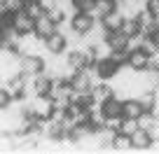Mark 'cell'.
<instances>
[{"label":"cell","mask_w":159,"mask_h":154,"mask_svg":"<svg viewBox=\"0 0 159 154\" xmlns=\"http://www.w3.org/2000/svg\"><path fill=\"white\" fill-rule=\"evenodd\" d=\"M148 152H159V138H152V143H150V149Z\"/></svg>","instance_id":"4dcf8cb0"},{"label":"cell","mask_w":159,"mask_h":154,"mask_svg":"<svg viewBox=\"0 0 159 154\" xmlns=\"http://www.w3.org/2000/svg\"><path fill=\"white\" fill-rule=\"evenodd\" d=\"M0 33H2V26H0Z\"/></svg>","instance_id":"e575fe53"},{"label":"cell","mask_w":159,"mask_h":154,"mask_svg":"<svg viewBox=\"0 0 159 154\" xmlns=\"http://www.w3.org/2000/svg\"><path fill=\"white\" fill-rule=\"evenodd\" d=\"M70 2H73V0H70Z\"/></svg>","instance_id":"d590c367"},{"label":"cell","mask_w":159,"mask_h":154,"mask_svg":"<svg viewBox=\"0 0 159 154\" xmlns=\"http://www.w3.org/2000/svg\"><path fill=\"white\" fill-rule=\"evenodd\" d=\"M157 126H159V117H157Z\"/></svg>","instance_id":"1f68e13d"},{"label":"cell","mask_w":159,"mask_h":154,"mask_svg":"<svg viewBox=\"0 0 159 154\" xmlns=\"http://www.w3.org/2000/svg\"><path fill=\"white\" fill-rule=\"evenodd\" d=\"M138 49L145 51L148 56H157V54H159V45L154 42L152 35H143V40H140V47H138Z\"/></svg>","instance_id":"ffe728a7"},{"label":"cell","mask_w":159,"mask_h":154,"mask_svg":"<svg viewBox=\"0 0 159 154\" xmlns=\"http://www.w3.org/2000/svg\"><path fill=\"white\" fill-rule=\"evenodd\" d=\"M112 10H117V2L115 0H96V5H94V10L89 12L91 16H94L96 21H101L108 12H112Z\"/></svg>","instance_id":"e0dca14e"},{"label":"cell","mask_w":159,"mask_h":154,"mask_svg":"<svg viewBox=\"0 0 159 154\" xmlns=\"http://www.w3.org/2000/svg\"><path fill=\"white\" fill-rule=\"evenodd\" d=\"M143 105L138 103V98H126L124 105H122V117L124 119H138L140 114H143Z\"/></svg>","instance_id":"7c38bea8"},{"label":"cell","mask_w":159,"mask_h":154,"mask_svg":"<svg viewBox=\"0 0 159 154\" xmlns=\"http://www.w3.org/2000/svg\"><path fill=\"white\" fill-rule=\"evenodd\" d=\"M110 143H112V152H131V135L122 133V131H117Z\"/></svg>","instance_id":"d6986e66"},{"label":"cell","mask_w":159,"mask_h":154,"mask_svg":"<svg viewBox=\"0 0 159 154\" xmlns=\"http://www.w3.org/2000/svg\"><path fill=\"white\" fill-rule=\"evenodd\" d=\"M122 33L126 35V37H134V35H138L140 33V24L136 19H124V24H122Z\"/></svg>","instance_id":"7402d4cb"},{"label":"cell","mask_w":159,"mask_h":154,"mask_svg":"<svg viewBox=\"0 0 159 154\" xmlns=\"http://www.w3.org/2000/svg\"><path fill=\"white\" fill-rule=\"evenodd\" d=\"M47 16H49V21L56 26V28H59L61 24H66V21H68V19H66V12H63V7H61V5L54 7V10H49V12H47Z\"/></svg>","instance_id":"603a6c76"},{"label":"cell","mask_w":159,"mask_h":154,"mask_svg":"<svg viewBox=\"0 0 159 154\" xmlns=\"http://www.w3.org/2000/svg\"><path fill=\"white\" fill-rule=\"evenodd\" d=\"M12 26H14V28L19 30L21 35H28V33H35V19H30V16L26 14L24 10L14 12V21H12Z\"/></svg>","instance_id":"5b68a950"},{"label":"cell","mask_w":159,"mask_h":154,"mask_svg":"<svg viewBox=\"0 0 159 154\" xmlns=\"http://www.w3.org/2000/svg\"><path fill=\"white\" fill-rule=\"evenodd\" d=\"M94 54H96V63H98V61H105V59L112 56V47L108 45V40H103V42H98V45L94 47Z\"/></svg>","instance_id":"44dd1931"},{"label":"cell","mask_w":159,"mask_h":154,"mask_svg":"<svg viewBox=\"0 0 159 154\" xmlns=\"http://www.w3.org/2000/svg\"><path fill=\"white\" fill-rule=\"evenodd\" d=\"M150 59L152 56H148L145 51H140V49H134V51H129V59H126V65H131L134 70H145L150 65Z\"/></svg>","instance_id":"4fadbf2b"},{"label":"cell","mask_w":159,"mask_h":154,"mask_svg":"<svg viewBox=\"0 0 159 154\" xmlns=\"http://www.w3.org/2000/svg\"><path fill=\"white\" fill-rule=\"evenodd\" d=\"M24 5H26V0H5V7L10 12H19V10H24Z\"/></svg>","instance_id":"f1b7e54d"},{"label":"cell","mask_w":159,"mask_h":154,"mask_svg":"<svg viewBox=\"0 0 159 154\" xmlns=\"http://www.w3.org/2000/svg\"><path fill=\"white\" fill-rule=\"evenodd\" d=\"M75 7H77V12H91L96 5V0H73Z\"/></svg>","instance_id":"83f0119b"},{"label":"cell","mask_w":159,"mask_h":154,"mask_svg":"<svg viewBox=\"0 0 159 154\" xmlns=\"http://www.w3.org/2000/svg\"><path fill=\"white\" fill-rule=\"evenodd\" d=\"M12 103H14V98H12V94L7 91V86H0V110H7Z\"/></svg>","instance_id":"4316f807"},{"label":"cell","mask_w":159,"mask_h":154,"mask_svg":"<svg viewBox=\"0 0 159 154\" xmlns=\"http://www.w3.org/2000/svg\"><path fill=\"white\" fill-rule=\"evenodd\" d=\"M45 49H47V54H63L68 49V37H66V33L61 28H56L45 40Z\"/></svg>","instance_id":"7a4b0ae2"},{"label":"cell","mask_w":159,"mask_h":154,"mask_svg":"<svg viewBox=\"0 0 159 154\" xmlns=\"http://www.w3.org/2000/svg\"><path fill=\"white\" fill-rule=\"evenodd\" d=\"M26 80H28V75H24V73H16L14 77H10V80L5 82V86H7V91L12 94V98H24V89H26Z\"/></svg>","instance_id":"8992f818"},{"label":"cell","mask_w":159,"mask_h":154,"mask_svg":"<svg viewBox=\"0 0 159 154\" xmlns=\"http://www.w3.org/2000/svg\"><path fill=\"white\" fill-rule=\"evenodd\" d=\"M52 110H54V100L49 96H35L33 98V114L40 119H49Z\"/></svg>","instance_id":"3957f363"},{"label":"cell","mask_w":159,"mask_h":154,"mask_svg":"<svg viewBox=\"0 0 159 154\" xmlns=\"http://www.w3.org/2000/svg\"><path fill=\"white\" fill-rule=\"evenodd\" d=\"M33 84H35V94L38 96H49L52 84H54V77H49L47 73H40V75H35Z\"/></svg>","instance_id":"9a60e30c"},{"label":"cell","mask_w":159,"mask_h":154,"mask_svg":"<svg viewBox=\"0 0 159 154\" xmlns=\"http://www.w3.org/2000/svg\"><path fill=\"white\" fill-rule=\"evenodd\" d=\"M122 105H124V100L117 98L115 94L110 96L108 100H103V103H101V110H103L105 119H110V117H122Z\"/></svg>","instance_id":"9c48e42d"},{"label":"cell","mask_w":159,"mask_h":154,"mask_svg":"<svg viewBox=\"0 0 159 154\" xmlns=\"http://www.w3.org/2000/svg\"><path fill=\"white\" fill-rule=\"evenodd\" d=\"M38 2H40V7L45 12H49V10H54V7H59L61 0H38Z\"/></svg>","instance_id":"f546056e"},{"label":"cell","mask_w":159,"mask_h":154,"mask_svg":"<svg viewBox=\"0 0 159 154\" xmlns=\"http://www.w3.org/2000/svg\"><path fill=\"white\" fill-rule=\"evenodd\" d=\"M150 143H152V138L145 129H138L131 133V152H148Z\"/></svg>","instance_id":"52a82bcc"},{"label":"cell","mask_w":159,"mask_h":154,"mask_svg":"<svg viewBox=\"0 0 159 154\" xmlns=\"http://www.w3.org/2000/svg\"><path fill=\"white\" fill-rule=\"evenodd\" d=\"M26 2H33V0H26Z\"/></svg>","instance_id":"836d02e7"},{"label":"cell","mask_w":159,"mask_h":154,"mask_svg":"<svg viewBox=\"0 0 159 154\" xmlns=\"http://www.w3.org/2000/svg\"><path fill=\"white\" fill-rule=\"evenodd\" d=\"M105 40H108V45L112 47V51H122V49H126V42H129V37H126L122 30H108Z\"/></svg>","instance_id":"2e32d148"},{"label":"cell","mask_w":159,"mask_h":154,"mask_svg":"<svg viewBox=\"0 0 159 154\" xmlns=\"http://www.w3.org/2000/svg\"><path fill=\"white\" fill-rule=\"evenodd\" d=\"M117 70H119V65L115 63L112 59H105V61H98V63H96V73H98L101 80H112L115 75H117Z\"/></svg>","instance_id":"5bb4252c"},{"label":"cell","mask_w":159,"mask_h":154,"mask_svg":"<svg viewBox=\"0 0 159 154\" xmlns=\"http://www.w3.org/2000/svg\"><path fill=\"white\" fill-rule=\"evenodd\" d=\"M101 21H103V26L108 30H119V28H122V24H124V14H122L119 10H112V12H108Z\"/></svg>","instance_id":"ac0fdd59"},{"label":"cell","mask_w":159,"mask_h":154,"mask_svg":"<svg viewBox=\"0 0 159 154\" xmlns=\"http://www.w3.org/2000/svg\"><path fill=\"white\" fill-rule=\"evenodd\" d=\"M138 126H140V129H145V131L154 129V126H157V117H154L152 112H143L138 117Z\"/></svg>","instance_id":"d4e9b609"},{"label":"cell","mask_w":159,"mask_h":154,"mask_svg":"<svg viewBox=\"0 0 159 154\" xmlns=\"http://www.w3.org/2000/svg\"><path fill=\"white\" fill-rule=\"evenodd\" d=\"M94 24H96V19L89 14V12H77V14L70 19V28H75V30H80V33L84 35V33H89L91 28H94Z\"/></svg>","instance_id":"277c9868"},{"label":"cell","mask_w":159,"mask_h":154,"mask_svg":"<svg viewBox=\"0 0 159 154\" xmlns=\"http://www.w3.org/2000/svg\"><path fill=\"white\" fill-rule=\"evenodd\" d=\"M54 30H56V26L49 21L47 12H45L42 16H40V19H35V35H38L40 40H47V37H49V35L54 33Z\"/></svg>","instance_id":"8fae6325"},{"label":"cell","mask_w":159,"mask_h":154,"mask_svg":"<svg viewBox=\"0 0 159 154\" xmlns=\"http://www.w3.org/2000/svg\"><path fill=\"white\" fill-rule=\"evenodd\" d=\"M117 10L124 14V19H136L145 10V0H124L117 5Z\"/></svg>","instance_id":"ba28073f"},{"label":"cell","mask_w":159,"mask_h":154,"mask_svg":"<svg viewBox=\"0 0 159 154\" xmlns=\"http://www.w3.org/2000/svg\"><path fill=\"white\" fill-rule=\"evenodd\" d=\"M0 49H2V42H0Z\"/></svg>","instance_id":"d6a6232c"},{"label":"cell","mask_w":159,"mask_h":154,"mask_svg":"<svg viewBox=\"0 0 159 154\" xmlns=\"http://www.w3.org/2000/svg\"><path fill=\"white\" fill-rule=\"evenodd\" d=\"M24 12L30 16V19H40V16L45 14V10L40 7V2H38V0H33V2H26V5H24Z\"/></svg>","instance_id":"cb8c5ba5"},{"label":"cell","mask_w":159,"mask_h":154,"mask_svg":"<svg viewBox=\"0 0 159 154\" xmlns=\"http://www.w3.org/2000/svg\"><path fill=\"white\" fill-rule=\"evenodd\" d=\"M140 126H138V119H124L122 117V126H119V131L122 133H126V135H131L134 131H138Z\"/></svg>","instance_id":"484cf974"},{"label":"cell","mask_w":159,"mask_h":154,"mask_svg":"<svg viewBox=\"0 0 159 154\" xmlns=\"http://www.w3.org/2000/svg\"><path fill=\"white\" fill-rule=\"evenodd\" d=\"M112 94L115 91H112V86H110L108 80H98L91 86V98H94V103H103V100H108Z\"/></svg>","instance_id":"30bf717a"},{"label":"cell","mask_w":159,"mask_h":154,"mask_svg":"<svg viewBox=\"0 0 159 154\" xmlns=\"http://www.w3.org/2000/svg\"><path fill=\"white\" fill-rule=\"evenodd\" d=\"M19 68L24 75H30V77H35V75L45 73V59L38 54H28V56H21L19 59Z\"/></svg>","instance_id":"6da1fadb"}]
</instances>
